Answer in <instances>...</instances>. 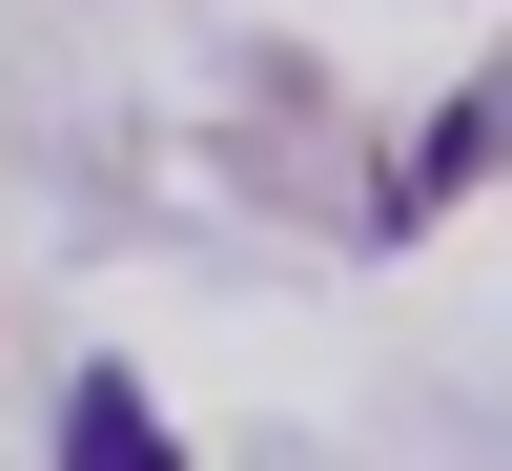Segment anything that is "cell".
Returning a JSON list of instances; mask_svg holds the SVG:
<instances>
[{"instance_id": "cell-1", "label": "cell", "mask_w": 512, "mask_h": 471, "mask_svg": "<svg viewBox=\"0 0 512 471\" xmlns=\"http://www.w3.org/2000/svg\"><path fill=\"white\" fill-rule=\"evenodd\" d=\"M62 451H103V471H144V451H164V410L123 390V369H82V390H62Z\"/></svg>"}]
</instances>
